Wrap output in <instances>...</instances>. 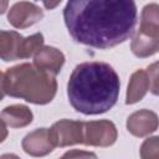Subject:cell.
<instances>
[{
    "label": "cell",
    "instance_id": "cell-7",
    "mask_svg": "<svg viewBox=\"0 0 159 159\" xmlns=\"http://www.w3.org/2000/svg\"><path fill=\"white\" fill-rule=\"evenodd\" d=\"M42 17V9L36 4L29 1L15 2L7 12V21L15 29H26L29 26H32Z\"/></svg>",
    "mask_w": 159,
    "mask_h": 159
},
{
    "label": "cell",
    "instance_id": "cell-8",
    "mask_svg": "<svg viewBox=\"0 0 159 159\" xmlns=\"http://www.w3.org/2000/svg\"><path fill=\"white\" fill-rule=\"evenodd\" d=\"M63 63L65 55L52 46H42L34 56V67L52 76L60 73Z\"/></svg>",
    "mask_w": 159,
    "mask_h": 159
},
{
    "label": "cell",
    "instance_id": "cell-19",
    "mask_svg": "<svg viewBox=\"0 0 159 159\" xmlns=\"http://www.w3.org/2000/svg\"><path fill=\"white\" fill-rule=\"evenodd\" d=\"M5 89H4V73L0 71V101L5 97Z\"/></svg>",
    "mask_w": 159,
    "mask_h": 159
},
{
    "label": "cell",
    "instance_id": "cell-18",
    "mask_svg": "<svg viewBox=\"0 0 159 159\" xmlns=\"http://www.w3.org/2000/svg\"><path fill=\"white\" fill-rule=\"evenodd\" d=\"M7 137V129H6V124L2 122V119L0 118V143H2Z\"/></svg>",
    "mask_w": 159,
    "mask_h": 159
},
{
    "label": "cell",
    "instance_id": "cell-2",
    "mask_svg": "<svg viewBox=\"0 0 159 159\" xmlns=\"http://www.w3.org/2000/svg\"><path fill=\"white\" fill-rule=\"evenodd\" d=\"M119 88V76L111 65L91 61L75 67L67 83V96L77 112L101 114L116 104Z\"/></svg>",
    "mask_w": 159,
    "mask_h": 159
},
{
    "label": "cell",
    "instance_id": "cell-6",
    "mask_svg": "<svg viewBox=\"0 0 159 159\" xmlns=\"http://www.w3.org/2000/svg\"><path fill=\"white\" fill-rule=\"evenodd\" d=\"M48 137L55 148L83 143V122L61 119L48 129Z\"/></svg>",
    "mask_w": 159,
    "mask_h": 159
},
{
    "label": "cell",
    "instance_id": "cell-1",
    "mask_svg": "<svg viewBox=\"0 0 159 159\" xmlns=\"http://www.w3.org/2000/svg\"><path fill=\"white\" fill-rule=\"evenodd\" d=\"M137 5L129 0H73L63 9L71 37L93 48H111L134 32Z\"/></svg>",
    "mask_w": 159,
    "mask_h": 159
},
{
    "label": "cell",
    "instance_id": "cell-22",
    "mask_svg": "<svg viewBox=\"0 0 159 159\" xmlns=\"http://www.w3.org/2000/svg\"><path fill=\"white\" fill-rule=\"evenodd\" d=\"M60 2H55V4H48V2H43V5L47 7V9H52V7H55V6H57Z\"/></svg>",
    "mask_w": 159,
    "mask_h": 159
},
{
    "label": "cell",
    "instance_id": "cell-16",
    "mask_svg": "<svg viewBox=\"0 0 159 159\" xmlns=\"http://www.w3.org/2000/svg\"><path fill=\"white\" fill-rule=\"evenodd\" d=\"M61 159H98L97 155L92 152H86V150H80V149H72L66 152Z\"/></svg>",
    "mask_w": 159,
    "mask_h": 159
},
{
    "label": "cell",
    "instance_id": "cell-4",
    "mask_svg": "<svg viewBox=\"0 0 159 159\" xmlns=\"http://www.w3.org/2000/svg\"><path fill=\"white\" fill-rule=\"evenodd\" d=\"M132 52L140 58L157 53L159 48V6L148 4L143 7L140 25L130 42Z\"/></svg>",
    "mask_w": 159,
    "mask_h": 159
},
{
    "label": "cell",
    "instance_id": "cell-11",
    "mask_svg": "<svg viewBox=\"0 0 159 159\" xmlns=\"http://www.w3.org/2000/svg\"><path fill=\"white\" fill-rule=\"evenodd\" d=\"M24 37L16 31L0 30V58L4 61H15L21 58Z\"/></svg>",
    "mask_w": 159,
    "mask_h": 159
},
{
    "label": "cell",
    "instance_id": "cell-21",
    "mask_svg": "<svg viewBox=\"0 0 159 159\" xmlns=\"http://www.w3.org/2000/svg\"><path fill=\"white\" fill-rule=\"evenodd\" d=\"M7 6H9V2H7V1H2V0H0V15L4 14V12L6 11Z\"/></svg>",
    "mask_w": 159,
    "mask_h": 159
},
{
    "label": "cell",
    "instance_id": "cell-5",
    "mask_svg": "<svg viewBox=\"0 0 159 159\" xmlns=\"http://www.w3.org/2000/svg\"><path fill=\"white\" fill-rule=\"evenodd\" d=\"M118 137L113 122L107 119L83 122V144L92 147H109Z\"/></svg>",
    "mask_w": 159,
    "mask_h": 159
},
{
    "label": "cell",
    "instance_id": "cell-3",
    "mask_svg": "<svg viewBox=\"0 0 159 159\" xmlns=\"http://www.w3.org/2000/svg\"><path fill=\"white\" fill-rule=\"evenodd\" d=\"M5 93L34 104L50 103L57 92L55 76L39 71L31 63H20L4 73Z\"/></svg>",
    "mask_w": 159,
    "mask_h": 159
},
{
    "label": "cell",
    "instance_id": "cell-13",
    "mask_svg": "<svg viewBox=\"0 0 159 159\" xmlns=\"http://www.w3.org/2000/svg\"><path fill=\"white\" fill-rule=\"evenodd\" d=\"M0 118L6 125L11 128H22L32 122L34 114L25 104H11L1 111Z\"/></svg>",
    "mask_w": 159,
    "mask_h": 159
},
{
    "label": "cell",
    "instance_id": "cell-20",
    "mask_svg": "<svg viewBox=\"0 0 159 159\" xmlns=\"http://www.w3.org/2000/svg\"><path fill=\"white\" fill-rule=\"evenodd\" d=\"M0 159H20V157H17L16 154H11V153H6L0 155Z\"/></svg>",
    "mask_w": 159,
    "mask_h": 159
},
{
    "label": "cell",
    "instance_id": "cell-17",
    "mask_svg": "<svg viewBox=\"0 0 159 159\" xmlns=\"http://www.w3.org/2000/svg\"><path fill=\"white\" fill-rule=\"evenodd\" d=\"M150 84H152V93L157 94L158 93V62H154L147 68Z\"/></svg>",
    "mask_w": 159,
    "mask_h": 159
},
{
    "label": "cell",
    "instance_id": "cell-14",
    "mask_svg": "<svg viewBox=\"0 0 159 159\" xmlns=\"http://www.w3.org/2000/svg\"><path fill=\"white\" fill-rule=\"evenodd\" d=\"M43 46V35L41 32L34 34L29 37H24L22 48H21V58L34 57L35 53Z\"/></svg>",
    "mask_w": 159,
    "mask_h": 159
},
{
    "label": "cell",
    "instance_id": "cell-10",
    "mask_svg": "<svg viewBox=\"0 0 159 159\" xmlns=\"http://www.w3.org/2000/svg\"><path fill=\"white\" fill-rule=\"evenodd\" d=\"M21 145L24 152L31 157H45L55 148L50 140L47 128H39L30 132L22 139Z\"/></svg>",
    "mask_w": 159,
    "mask_h": 159
},
{
    "label": "cell",
    "instance_id": "cell-9",
    "mask_svg": "<svg viewBox=\"0 0 159 159\" xmlns=\"http://www.w3.org/2000/svg\"><path fill=\"white\" fill-rule=\"evenodd\" d=\"M158 128V116L153 111L140 109L132 113L127 119V129L134 137H147Z\"/></svg>",
    "mask_w": 159,
    "mask_h": 159
},
{
    "label": "cell",
    "instance_id": "cell-15",
    "mask_svg": "<svg viewBox=\"0 0 159 159\" xmlns=\"http://www.w3.org/2000/svg\"><path fill=\"white\" fill-rule=\"evenodd\" d=\"M159 138L152 137L143 142L140 147L142 159H159Z\"/></svg>",
    "mask_w": 159,
    "mask_h": 159
},
{
    "label": "cell",
    "instance_id": "cell-12",
    "mask_svg": "<svg viewBox=\"0 0 159 159\" xmlns=\"http://www.w3.org/2000/svg\"><path fill=\"white\" fill-rule=\"evenodd\" d=\"M148 91H152L150 80L148 76V72L144 70L135 71L129 80L128 88H127V97L125 103L127 104H134L143 99L145 93Z\"/></svg>",
    "mask_w": 159,
    "mask_h": 159
}]
</instances>
